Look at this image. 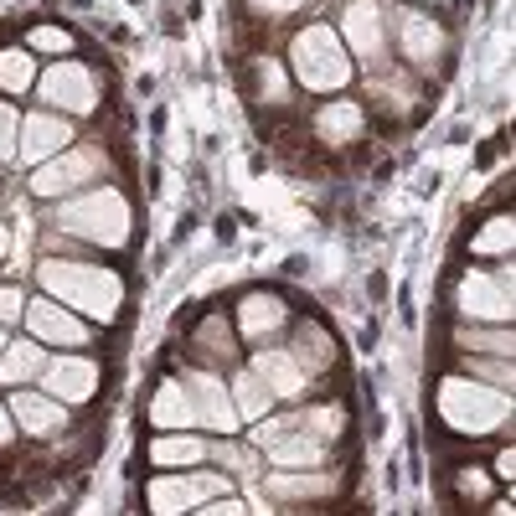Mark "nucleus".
<instances>
[{
    "instance_id": "obj_1",
    "label": "nucleus",
    "mask_w": 516,
    "mask_h": 516,
    "mask_svg": "<svg viewBox=\"0 0 516 516\" xmlns=\"http://www.w3.org/2000/svg\"><path fill=\"white\" fill-rule=\"evenodd\" d=\"M295 62H300V78L310 89H341L346 83V58H341V47L331 42L326 27H310L295 42Z\"/></svg>"
},
{
    "instance_id": "obj_2",
    "label": "nucleus",
    "mask_w": 516,
    "mask_h": 516,
    "mask_svg": "<svg viewBox=\"0 0 516 516\" xmlns=\"http://www.w3.org/2000/svg\"><path fill=\"white\" fill-rule=\"evenodd\" d=\"M42 279H47L52 289H62V295H78V300L93 304V310H109V304L119 300V284H114L109 273H89V269H62V264H47V269H42Z\"/></svg>"
},
{
    "instance_id": "obj_3",
    "label": "nucleus",
    "mask_w": 516,
    "mask_h": 516,
    "mask_svg": "<svg viewBox=\"0 0 516 516\" xmlns=\"http://www.w3.org/2000/svg\"><path fill=\"white\" fill-rule=\"evenodd\" d=\"M227 490V475H196V481H155L150 486V506L160 512H181V506H202L207 496Z\"/></svg>"
},
{
    "instance_id": "obj_4",
    "label": "nucleus",
    "mask_w": 516,
    "mask_h": 516,
    "mask_svg": "<svg viewBox=\"0 0 516 516\" xmlns=\"http://www.w3.org/2000/svg\"><path fill=\"white\" fill-rule=\"evenodd\" d=\"M253 372L264 377V388L279 397H289V393H300L304 388V366H295V357H284V351H264L258 362H253Z\"/></svg>"
},
{
    "instance_id": "obj_5",
    "label": "nucleus",
    "mask_w": 516,
    "mask_h": 516,
    "mask_svg": "<svg viewBox=\"0 0 516 516\" xmlns=\"http://www.w3.org/2000/svg\"><path fill=\"white\" fill-rule=\"evenodd\" d=\"M11 408H16V419H21L27 428H36V434H52V428L62 424V408H52L47 397H31V393H21L16 403H11Z\"/></svg>"
},
{
    "instance_id": "obj_6",
    "label": "nucleus",
    "mask_w": 516,
    "mask_h": 516,
    "mask_svg": "<svg viewBox=\"0 0 516 516\" xmlns=\"http://www.w3.org/2000/svg\"><path fill=\"white\" fill-rule=\"evenodd\" d=\"M196 413L207 419V424H217V428H233V408L222 403V388H217L212 377H196Z\"/></svg>"
},
{
    "instance_id": "obj_7",
    "label": "nucleus",
    "mask_w": 516,
    "mask_h": 516,
    "mask_svg": "<svg viewBox=\"0 0 516 516\" xmlns=\"http://www.w3.org/2000/svg\"><path fill=\"white\" fill-rule=\"evenodd\" d=\"M62 140H67V124H52V119H36V114H31V124H27V160H47V150L62 145Z\"/></svg>"
},
{
    "instance_id": "obj_8",
    "label": "nucleus",
    "mask_w": 516,
    "mask_h": 516,
    "mask_svg": "<svg viewBox=\"0 0 516 516\" xmlns=\"http://www.w3.org/2000/svg\"><path fill=\"white\" fill-rule=\"evenodd\" d=\"M31 326H36V331L42 335H58V341H78V326H73V320H67V315H62V310H52V304H31V315H27Z\"/></svg>"
},
{
    "instance_id": "obj_9",
    "label": "nucleus",
    "mask_w": 516,
    "mask_h": 516,
    "mask_svg": "<svg viewBox=\"0 0 516 516\" xmlns=\"http://www.w3.org/2000/svg\"><path fill=\"white\" fill-rule=\"evenodd\" d=\"M273 326H284V304H279V300H248L243 331L248 335H264V331H273Z\"/></svg>"
},
{
    "instance_id": "obj_10",
    "label": "nucleus",
    "mask_w": 516,
    "mask_h": 516,
    "mask_svg": "<svg viewBox=\"0 0 516 516\" xmlns=\"http://www.w3.org/2000/svg\"><path fill=\"white\" fill-rule=\"evenodd\" d=\"M346 27H351V42H357L362 52H377V11H372V5H351Z\"/></svg>"
},
{
    "instance_id": "obj_11",
    "label": "nucleus",
    "mask_w": 516,
    "mask_h": 516,
    "mask_svg": "<svg viewBox=\"0 0 516 516\" xmlns=\"http://www.w3.org/2000/svg\"><path fill=\"white\" fill-rule=\"evenodd\" d=\"M52 388H62V393L83 397L93 388V366L89 362H73V366H52Z\"/></svg>"
},
{
    "instance_id": "obj_12",
    "label": "nucleus",
    "mask_w": 516,
    "mask_h": 516,
    "mask_svg": "<svg viewBox=\"0 0 516 516\" xmlns=\"http://www.w3.org/2000/svg\"><path fill=\"white\" fill-rule=\"evenodd\" d=\"M233 393H238V408H243L248 419H258V413H264V408H269V388H258V377H238V388H233Z\"/></svg>"
},
{
    "instance_id": "obj_13",
    "label": "nucleus",
    "mask_w": 516,
    "mask_h": 516,
    "mask_svg": "<svg viewBox=\"0 0 516 516\" xmlns=\"http://www.w3.org/2000/svg\"><path fill=\"white\" fill-rule=\"evenodd\" d=\"M202 450H207V444H196V439H160V444H150V455L155 459H171V465L202 459Z\"/></svg>"
},
{
    "instance_id": "obj_14",
    "label": "nucleus",
    "mask_w": 516,
    "mask_h": 516,
    "mask_svg": "<svg viewBox=\"0 0 516 516\" xmlns=\"http://www.w3.org/2000/svg\"><path fill=\"white\" fill-rule=\"evenodd\" d=\"M36 366H42V351H36V346H16V351L5 357V366H0V372H5L11 382H21V377H27V372H36Z\"/></svg>"
},
{
    "instance_id": "obj_15",
    "label": "nucleus",
    "mask_w": 516,
    "mask_h": 516,
    "mask_svg": "<svg viewBox=\"0 0 516 516\" xmlns=\"http://www.w3.org/2000/svg\"><path fill=\"white\" fill-rule=\"evenodd\" d=\"M52 93L58 98H78L83 109L93 104V89H89V78H52Z\"/></svg>"
},
{
    "instance_id": "obj_16",
    "label": "nucleus",
    "mask_w": 516,
    "mask_h": 516,
    "mask_svg": "<svg viewBox=\"0 0 516 516\" xmlns=\"http://www.w3.org/2000/svg\"><path fill=\"white\" fill-rule=\"evenodd\" d=\"M0 83L5 89H27V58H0Z\"/></svg>"
},
{
    "instance_id": "obj_17",
    "label": "nucleus",
    "mask_w": 516,
    "mask_h": 516,
    "mask_svg": "<svg viewBox=\"0 0 516 516\" xmlns=\"http://www.w3.org/2000/svg\"><path fill=\"white\" fill-rule=\"evenodd\" d=\"M160 419H166V424H186V419H196V413H191V408L181 403V393L171 388V393L160 397Z\"/></svg>"
},
{
    "instance_id": "obj_18",
    "label": "nucleus",
    "mask_w": 516,
    "mask_h": 516,
    "mask_svg": "<svg viewBox=\"0 0 516 516\" xmlns=\"http://www.w3.org/2000/svg\"><path fill=\"white\" fill-rule=\"evenodd\" d=\"M16 304H21L16 289H0V320H11V315H16Z\"/></svg>"
},
{
    "instance_id": "obj_19",
    "label": "nucleus",
    "mask_w": 516,
    "mask_h": 516,
    "mask_svg": "<svg viewBox=\"0 0 516 516\" xmlns=\"http://www.w3.org/2000/svg\"><path fill=\"white\" fill-rule=\"evenodd\" d=\"M0 150H11V109H0Z\"/></svg>"
},
{
    "instance_id": "obj_20",
    "label": "nucleus",
    "mask_w": 516,
    "mask_h": 516,
    "mask_svg": "<svg viewBox=\"0 0 516 516\" xmlns=\"http://www.w3.org/2000/svg\"><path fill=\"white\" fill-rule=\"evenodd\" d=\"M5 439H11V424H5V413H0V444H5Z\"/></svg>"
},
{
    "instance_id": "obj_21",
    "label": "nucleus",
    "mask_w": 516,
    "mask_h": 516,
    "mask_svg": "<svg viewBox=\"0 0 516 516\" xmlns=\"http://www.w3.org/2000/svg\"><path fill=\"white\" fill-rule=\"evenodd\" d=\"M0 253H5V233H0Z\"/></svg>"
}]
</instances>
